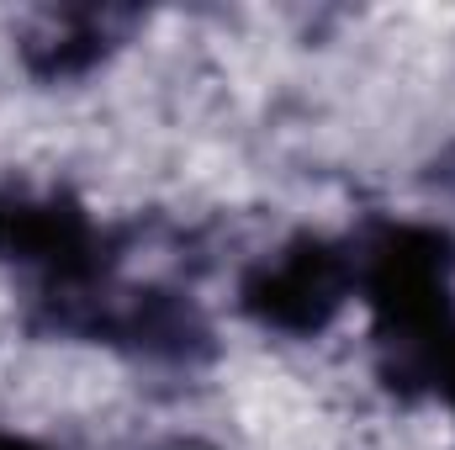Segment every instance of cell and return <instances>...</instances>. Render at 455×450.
<instances>
[{
	"mask_svg": "<svg viewBox=\"0 0 455 450\" xmlns=\"http://www.w3.org/2000/svg\"><path fill=\"white\" fill-rule=\"evenodd\" d=\"M355 281L381 334L440 366L455 339V244L440 228L392 223L355 265Z\"/></svg>",
	"mask_w": 455,
	"mask_h": 450,
	"instance_id": "1",
	"label": "cell"
},
{
	"mask_svg": "<svg viewBox=\"0 0 455 450\" xmlns=\"http://www.w3.org/2000/svg\"><path fill=\"white\" fill-rule=\"evenodd\" d=\"M355 292V260L329 238H291L281 254L259 260L243 281V308L281 334H323Z\"/></svg>",
	"mask_w": 455,
	"mask_h": 450,
	"instance_id": "2",
	"label": "cell"
},
{
	"mask_svg": "<svg viewBox=\"0 0 455 450\" xmlns=\"http://www.w3.org/2000/svg\"><path fill=\"white\" fill-rule=\"evenodd\" d=\"M435 382L445 387V398H451V408H455V339H451V350L440 355V366H435Z\"/></svg>",
	"mask_w": 455,
	"mask_h": 450,
	"instance_id": "3",
	"label": "cell"
},
{
	"mask_svg": "<svg viewBox=\"0 0 455 450\" xmlns=\"http://www.w3.org/2000/svg\"><path fill=\"white\" fill-rule=\"evenodd\" d=\"M0 450H48V446H37V440H27V435H11V430H0Z\"/></svg>",
	"mask_w": 455,
	"mask_h": 450,
	"instance_id": "4",
	"label": "cell"
}]
</instances>
